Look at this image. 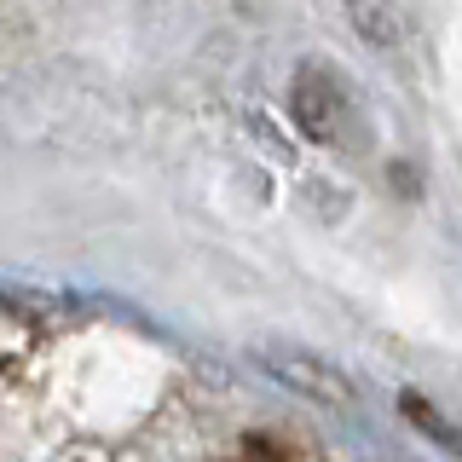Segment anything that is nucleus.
<instances>
[{
  "label": "nucleus",
  "instance_id": "1",
  "mask_svg": "<svg viewBox=\"0 0 462 462\" xmlns=\"http://www.w3.org/2000/svg\"><path fill=\"white\" fill-rule=\"evenodd\" d=\"M220 462H295V451H289L283 439H243L231 457H220Z\"/></svg>",
  "mask_w": 462,
  "mask_h": 462
}]
</instances>
